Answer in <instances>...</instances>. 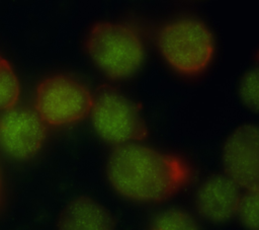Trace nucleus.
Returning a JSON list of instances; mask_svg holds the SVG:
<instances>
[{
  "instance_id": "f257e3e1",
  "label": "nucleus",
  "mask_w": 259,
  "mask_h": 230,
  "mask_svg": "<svg viewBox=\"0 0 259 230\" xmlns=\"http://www.w3.org/2000/svg\"><path fill=\"white\" fill-rule=\"evenodd\" d=\"M106 178L112 189L137 203H161L190 180L191 169L179 155L142 142L116 146L108 155Z\"/></svg>"
},
{
  "instance_id": "f03ea898",
  "label": "nucleus",
  "mask_w": 259,
  "mask_h": 230,
  "mask_svg": "<svg viewBox=\"0 0 259 230\" xmlns=\"http://www.w3.org/2000/svg\"><path fill=\"white\" fill-rule=\"evenodd\" d=\"M91 63L113 80H126L143 68L147 49L141 31L127 21L101 19L92 23L84 37Z\"/></svg>"
},
{
  "instance_id": "7ed1b4c3",
  "label": "nucleus",
  "mask_w": 259,
  "mask_h": 230,
  "mask_svg": "<svg viewBox=\"0 0 259 230\" xmlns=\"http://www.w3.org/2000/svg\"><path fill=\"white\" fill-rule=\"evenodd\" d=\"M156 47L162 61L179 76L193 78L211 66L215 52V37L200 18L182 15L164 22L156 33Z\"/></svg>"
},
{
  "instance_id": "20e7f679",
  "label": "nucleus",
  "mask_w": 259,
  "mask_h": 230,
  "mask_svg": "<svg viewBox=\"0 0 259 230\" xmlns=\"http://www.w3.org/2000/svg\"><path fill=\"white\" fill-rule=\"evenodd\" d=\"M94 97L91 90L75 77L52 74L36 86L34 111L46 126H72L90 114Z\"/></svg>"
},
{
  "instance_id": "39448f33",
  "label": "nucleus",
  "mask_w": 259,
  "mask_h": 230,
  "mask_svg": "<svg viewBox=\"0 0 259 230\" xmlns=\"http://www.w3.org/2000/svg\"><path fill=\"white\" fill-rule=\"evenodd\" d=\"M89 116L96 135L114 147L142 142L148 136L140 106L118 91L105 90L94 97Z\"/></svg>"
},
{
  "instance_id": "423d86ee",
  "label": "nucleus",
  "mask_w": 259,
  "mask_h": 230,
  "mask_svg": "<svg viewBox=\"0 0 259 230\" xmlns=\"http://www.w3.org/2000/svg\"><path fill=\"white\" fill-rule=\"evenodd\" d=\"M224 173L242 189L258 188L259 131L258 126L246 123L233 130L222 149Z\"/></svg>"
},
{
  "instance_id": "0eeeda50",
  "label": "nucleus",
  "mask_w": 259,
  "mask_h": 230,
  "mask_svg": "<svg viewBox=\"0 0 259 230\" xmlns=\"http://www.w3.org/2000/svg\"><path fill=\"white\" fill-rule=\"evenodd\" d=\"M46 137L47 126L32 109L14 106L0 114V149L11 158L35 156Z\"/></svg>"
},
{
  "instance_id": "6e6552de",
  "label": "nucleus",
  "mask_w": 259,
  "mask_h": 230,
  "mask_svg": "<svg viewBox=\"0 0 259 230\" xmlns=\"http://www.w3.org/2000/svg\"><path fill=\"white\" fill-rule=\"evenodd\" d=\"M243 189L225 173L205 178L197 187L194 204L208 222L222 224L236 218Z\"/></svg>"
},
{
  "instance_id": "1a4fd4ad",
  "label": "nucleus",
  "mask_w": 259,
  "mask_h": 230,
  "mask_svg": "<svg viewBox=\"0 0 259 230\" xmlns=\"http://www.w3.org/2000/svg\"><path fill=\"white\" fill-rule=\"evenodd\" d=\"M59 230H114V223L100 202L81 196L65 207L60 217Z\"/></svg>"
},
{
  "instance_id": "9d476101",
  "label": "nucleus",
  "mask_w": 259,
  "mask_h": 230,
  "mask_svg": "<svg viewBox=\"0 0 259 230\" xmlns=\"http://www.w3.org/2000/svg\"><path fill=\"white\" fill-rule=\"evenodd\" d=\"M149 230H201L197 219L181 208L160 211L152 219Z\"/></svg>"
},
{
  "instance_id": "9b49d317",
  "label": "nucleus",
  "mask_w": 259,
  "mask_h": 230,
  "mask_svg": "<svg viewBox=\"0 0 259 230\" xmlns=\"http://www.w3.org/2000/svg\"><path fill=\"white\" fill-rule=\"evenodd\" d=\"M19 95L18 78L9 62L0 56V111L16 106Z\"/></svg>"
},
{
  "instance_id": "f8f14e48",
  "label": "nucleus",
  "mask_w": 259,
  "mask_h": 230,
  "mask_svg": "<svg viewBox=\"0 0 259 230\" xmlns=\"http://www.w3.org/2000/svg\"><path fill=\"white\" fill-rule=\"evenodd\" d=\"M258 188L243 189L240 199L236 217L246 230H258L259 228Z\"/></svg>"
},
{
  "instance_id": "ddd939ff",
  "label": "nucleus",
  "mask_w": 259,
  "mask_h": 230,
  "mask_svg": "<svg viewBox=\"0 0 259 230\" xmlns=\"http://www.w3.org/2000/svg\"><path fill=\"white\" fill-rule=\"evenodd\" d=\"M238 95L246 107L257 111L259 104V76L257 67L249 68L242 75L238 84Z\"/></svg>"
}]
</instances>
